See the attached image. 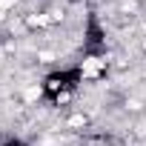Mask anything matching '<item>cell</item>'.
<instances>
[{"instance_id":"1","label":"cell","mask_w":146,"mask_h":146,"mask_svg":"<svg viewBox=\"0 0 146 146\" xmlns=\"http://www.w3.org/2000/svg\"><path fill=\"white\" fill-rule=\"evenodd\" d=\"M98 72H100V60L98 57H89L83 63V75H98Z\"/></svg>"},{"instance_id":"2","label":"cell","mask_w":146,"mask_h":146,"mask_svg":"<svg viewBox=\"0 0 146 146\" xmlns=\"http://www.w3.org/2000/svg\"><path fill=\"white\" fill-rule=\"evenodd\" d=\"M69 123H72V126H83V115H75V117H72Z\"/></svg>"},{"instance_id":"3","label":"cell","mask_w":146,"mask_h":146,"mask_svg":"<svg viewBox=\"0 0 146 146\" xmlns=\"http://www.w3.org/2000/svg\"><path fill=\"white\" fill-rule=\"evenodd\" d=\"M15 0H0V9H6V6H12Z\"/></svg>"}]
</instances>
